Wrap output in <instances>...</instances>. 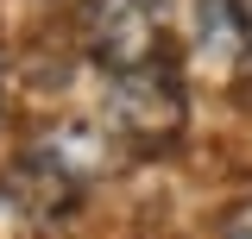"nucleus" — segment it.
<instances>
[{"instance_id":"nucleus-2","label":"nucleus","mask_w":252,"mask_h":239,"mask_svg":"<svg viewBox=\"0 0 252 239\" xmlns=\"http://www.w3.org/2000/svg\"><path fill=\"white\" fill-rule=\"evenodd\" d=\"M227 239H252V202L227 214Z\"/></svg>"},{"instance_id":"nucleus-1","label":"nucleus","mask_w":252,"mask_h":239,"mask_svg":"<svg viewBox=\"0 0 252 239\" xmlns=\"http://www.w3.org/2000/svg\"><path fill=\"white\" fill-rule=\"evenodd\" d=\"M82 44L107 76H139L170 63L164 51V6L158 0H89L82 19Z\"/></svg>"},{"instance_id":"nucleus-3","label":"nucleus","mask_w":252,"mask_h":239,"mask_svg":"<svg viewBox=\"0 0 252 239\" xmlns=\"http://www.w3.org/2000/svg\"><path fill=\"white\" fill-rule=\"evenodd\" d=\"M240 63L252 69V0H246V57H240Z\"/></svg>"}]
</instances>
